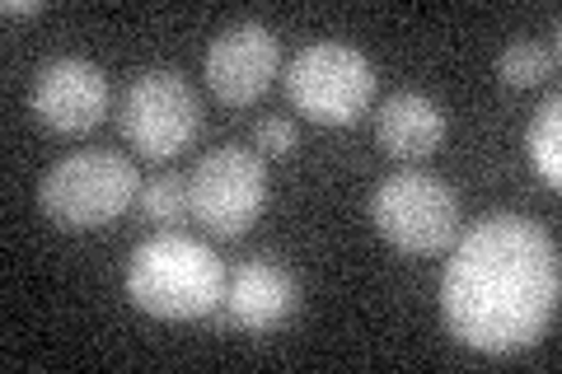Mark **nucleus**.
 <instances>
[{
    "label": "nucleus",
    "instance_id": "nucleus-1",
    "mask_svg": "<svg viewBox=\"0 0 562 374\" xmlns=\"http://www.w3.org/2000/svg\"><path fill=\"white\" fill-rule=\"evenodd\" d=\"M558 309V243L530 216L492 211L454 239L441 318L454 342L506 355L530 347Z\"/></svg>",
    "mask_w": 562,
    "mask_h": 374
},
{
    "label": "nucleus",
    "instance_id": "nucleus-2",
    "mask_svg": "<svg viewBox=\"0 0 562 374\" xmlns=\"http://www.w3.org/2000/svg\"><path fill=\"white\" fill-rule=\"evenodd\" d=\"M127 295L140 314L188 324L211 318L225 305V267L202 239L188 235H150L127 258Z\"/></svg>",
    "mask_w": 562,
    "mask_h": 374
},
{
    "label": "nucleus",
    "instance_id": "nucleus-3",
    "mask_svg": "<svg viewBox=\"0 0 562 374\" xmlns=\"http://www.w3.org/2000/svg\"><path fill=\"white\" fill-rule=\"evenodd\" d=\"M136 197H140V173L117 150H76L57 159L38 183L43 216L57 229H70V235L113 225Z\"/></svg>",
    "mask_w": 562,
    "mask_h": 374
},
{
    "label": "nucleus",
    "instance_id": "nucleus-4",
    "mask_svg": "<svg viewBox=\"0 0 562 374\" xmlns=\"http://www.w3.org/2000/svg\"><path fill=\"white\" fill-rule=\"evenodd\" d=\"M371 220L384 243L413 258L446 253L460 239V202L446 178L427 169H403L384 178L371 197Z\"/></svg>",
    "mask_w": 562,
    "mask_h": 374
},
{
    "label": "nucleus",
    "instance_id": "nucleus-5",
    "mask_svg": "<svg viewBox=\"0 0 562 374\" xmlns=\"http://www.w3.org/2000/svg\"><path fill=\"white\" fill-rule=\"evenodd\" d=\"M281 84H286L295 113H305L319 127H347V122H357L371 109L375 66L366 52L347 43H310L291 57Z\"/></svg>",
    "mask_w": 562,
    "mask_h": 374
},
{
    "label": "nucleus",
    "instance_id": "nucleus-6",
    "mask_svg": "<svg viewBox=\"0 0 562 374\" xmlns=\"http://www.w3.org/2000/svg\"><path fill=\"white\" fill-rule=\"evenodd\" d=\"M268 206V165L249 146H216L188 173V216L206 235L239 239Z\"/></svg>",
    "mask_w": 562,
    "mask_h": 374
},
{
    "label": "nucleus",
    "instance_id": "nucleus-7",
    "mask_svg": "<svg viewBox=\"0 0 562 374\" xmlns=\"http://www.w3.org/2000/svg\"><path fill=\"white\" fill-rule=\"evenodd\" d=\"M117 127L132 140L136 155L173 159L183 155L202 132V99L179 70H140L117 103Z\"/></svg>",
    "mask_w": 562,
    "mask_h": 374
},
{
    "label": "nucleus",
    "instance_id": "nucleus-8",
    "mask_svg": "<svg viewBox=\"0 0 562 374\" xmlns=\"http://www.w3.org/2000/svg\"><path fill=\"white\" fill-rule=\"evenodd\" d=\"M281 70V43L268 24L244 20L221 29L206 47V89L225 109H249L272 89Z\"/></svg>",
    "mask_w": 562,
    "mask_h": 374
},
{
    "label": "nucleus",
    "instance_id": "nucleus-9",
    "mask_svg": "<svg viewBox=\"0 0 562 374\" xmlns=\"http://www.w3.org/2000/svg\"><path fill=\"white\" fill-rule=\"evenodd\" d=\"M29 109L57 136H85L109 117V76L85 57H52L38 66Z\"/></svg>",
    "mask_w": 562,
    "mask_h": 374
},
{
    "label": "nucleus",
    "instance_id": "nucleus-10",
    "mask_svg": "<svg viewBox=\"0 0 562 374\" xmlns=\"http://www.w3.org/2000/svg\"><path fill=\"white\" fill-rule=\"evenodd\" d=\"M301 305V286L281 262H244L239 276L225 291V314L244 332H272Z\"/></svg>",
    "mask_w": 562,
    "mask_h": 374
},
{
    "label": "nucleus",
    "instance_id": "nucleus-11",
    "mask_svg": "<svg viewBox=\"0 0 562 374\" xmlns=\"http://www.w3.org/2000/svg\"><path fill=\"white\" fill-rule=\"evenodd\" d=\"M375 140H380V150L394 159H422V155L441 150V140H446L441 103L417 94V89L390 94L375 113Z\"/></svg>",
    "mask_w": 562,
    "mask_h": 374
},
{
    "label": "nucleus",
    "instance_id": "nucleus-12",
    "mask_svg": "<svg viewBox=\"0 0 562 374\" xmlns=\"http://www.w3.org/2000/svg\"><path fill=\"white\" fill-rule=\"evenodd\" d=\"M525 150H530V165H535V173L543 178V183L562 188V99L558 94L530 117Z\"/></svg>",
    "mask_w": 562,
    "mask_h": 374
},
{
    "label": "nucleus",
    "instance_id": "nucleus-13",
    "mask_svg": "<svg viewBox=\"0 0 562 374\" xmlns=\"http://www.w3.org/2000/svg\"><path fill=\"white\" fill-rule=\"evenodd\" d=\"M553 70H558V38L553 43L525 38V43H512L497 57V76H502V84H512V89H530L539 80H549Z\"/></svg>",
    "mask_w": 562,
    "mask_h": 374
},
{
    "label": "nucleus",
    "instance_id": "nucleus-14",
    "mask_svg": "<svg viewBox=\"0 0 562 374\" xmlns=\"http://www.w3.org/2000/svg\"><path fill=\"white\" fill-rule=\"evenodd\" d=\"M140 216L155 220V225H179L188 216V178L179 173H155L140 183Z\"/></svg>",
    "mask_w": 562,
    "mask_h": 374
},
{
    "label": "nucleus",
    "instance_id": "nucleus-15",
    "mask_svg": "<svg viewBox=\"0 0 562 374\" xmlns=\"http://www.w3.org/2000/svg\"><path fill=\"white\" fill-rule=\"evenodd\" d=\"M295 146H301V136H295V127L286 117H262L254 127V150L268 155V159H286L295 155Z\"/></svg>",
    "mask_w": 562,
    "mask_h": 374
},
{
    "label": "nucleus",
    "instance_id": "nucleus-16",
    "mask_svg": "<svg viewBox=\"0 0 562 374\" xmlns=\"http://www.w3.org/2000/svg\"><path fill=\"white\" fill-rule=\"evenodd\" d=\"M43 0H5V14L10 20H20V14H38Z\"/></svg>",
    "mask_w": 562,
    "mask_h": 374
}]
</instances>
